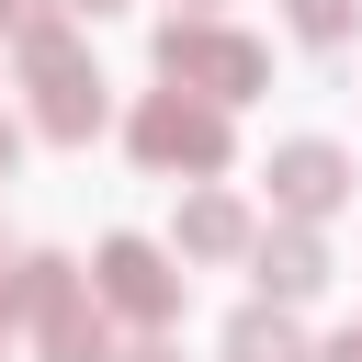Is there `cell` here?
I'll return each mask as SVG.
<instances>
[{"label": "cell", "instance_id": "cell-13", "mask_svg": "<svg viewBox=\"0 0 362 362\" xmlns=\"http://www.w3.org/2000/svg\"><path fill=\"white\" fill-rule=\"evenodd\" d=\"M79 11H113V0H79Z\"/></svg>", "mask_w": 362, "mask_h": 362}, {"label": "cell", "instance_id": "cell-9", "mask_svg": "<svg viewBox=\"0 0 362 362\" xmlns=\"http://www.w3.org/2000/svg\"><path fill=\"white\" fill-rule=\"evenodd\" d=\"M294 23L305 34H351V0H294Z\"/></svg>", "mask_w": 362, "mask_h": 362}, {"label": "cell", "instance_id": "cell-6", "mask_svg": "<svg viewBox=\"0 0 362 362\" xmlns=\"http://www.w3.org/2000/svg\"><path fill=\"white\" fill-rule=\"evenodd\" d=\"M260 283H272V305H305V294L328 283V249H317L305 226H283V238H260Z\"/></svg>", "mask_w": 362, "mask_h": 362}, {"label": "cell", "instance_id": "cell-4", "mask_svg": "<svg viewBox=\"0 0 362 362\" xmlns=\"http://www.w3.org/2000/svg\"><path fill=\"white\" fill-rule=\"evenodd\" d=\"M102 305H124V317L158 328V317L181 305V283H170V260H158L147 238H113V249H102Z\"/></svg>", "mask_w": 362, "mask_h": 362}, {"label": "cell", "instance_id": "cell-14", "mask_svg": "<svg viewBox=\"0 0 362 362\" xmlns=\"http://www.w3.org/2000/svg\"><path fill=\"white\" fill-rule=\"evenodd\" d=\"M0 317H11V283H0Z\"/></svg>", "mask_w": 362, "mask_h": 362}, {"label": "cell", "instance_id": "cell-12", "mask_svg": "<svg viewBox=\"0 0 362 362\" xmlns=\"http://www.w3.org/2000/svg\"><path fill=\"white\" fill-rule=\"evenodd\" d=\"M11 147H23V136H11V124H0V170H11Z\"/></svg>", "mask_w": 362, "mask_h": 362}, {"label": "cell", "instance_id": "cell-10", "mask_svg": "<svg viewBox=\"0 0 362 362\" xmlns=\"http://www.w3.org/2000/svg\"><path fill=\"white\" fill-rule=\"evenodd\" d=\"M328 362H362V328H339V339H328Z\"/></svg>", "mask_w": 362, "mask_h": 362}, {"label": "cell", "instance_id": "cell-15", "mask_svg": "<svg viewBox=\"0 0 362 362\" xmlns=\"http://www.w3.org/2000/svg\"><path fill=\"white\" fill-rule=\"evenodd\" d=\"M204 11H215V0H204Z\"/></svg>", "mask_w": 362, "mask_h": 362}, {"label": "cell", "instance_id": "cell-5", "mask_svg": "<svg viewBox=\"0 0 362 362\" xmlns=\"http://www.w3.org/2000/svg\"><path fill=\"white\" fill-rule=\"evenodd\" d=\"M339 192H351V158H339V147H317V136H305V147H283V158H272V204H283V215H328Z\"/></svg>", "mask_w": 362, "mask_h": 362}, {"label": "cell", "instance_id": "cell-3", "mask_svg": "<svg viewBox=\"0 0 362 362\" xmlns=\"http://www.w3.org/2000/svg\"><path fill=\"white\" fill-rule=\"evenodd\" d=\"M23 57H34V90H45V136H90L102 124V79L79 68V45L68 34H34Z\"/></svg>", "mask_w": 362, "mask_h": 362}, {"label": "cell", "instance_id": "cell-7", "mask_svg": "<svg viewBox=\"0 0 362 362\" xmlns=\"http://www.w3.org/2000/svg\"><path fill=\"white\" fill-rule=\"evenodd\" d=\"M226 362H305V339H294L283 305H249V317L226 328Z\"/></svg>", "mask_w": 362, "mask_h": 362}, {"label": "cell", "instance_id": "cell-1", "mask_svg": "<svg viewBox=\"0 0 362 362\" xmlns=\"http://www.w3.org/2000/svg\"><path fill=\"white\" fill-rule=\"evenodd\" d=\"M158 68H170L181 90H204V102L260 90V45H249V34H215V23H170V34H158Z\"/></svg>", "mask_w": 362, "mask_h": 362}, {"label": "cell", "instance_id": "cell-8", "mask_svg": "<svg viewBox=\"0 0 362 362\" xmlns=\"http://www.w3.org/2000/svg\"><path fill=\"white\" fill-rule=\"evenodd\" d=\"M238 238H249V215H238V204H226V192H204V204H192V215H181V249H204V260H226V249H238Z\"/></svg>", "mask_w": 362, "mask_h": 362}, {"label": "cell", "instance_id": "cell-11", "mask_svg": "<svg viewBox=\"0 0 362 362\" xmlns=\"http://www.w3.org/2000/svg\"><path fill=\"white\" fill-rule=\"evenodd\" d=\"M136 362H181V351H170V339H147V351H136Z\"/></svg>", "mask_w": 362, "mask_h": 362}, {"label": "cell", "instance_id": "cell-2", "mask_svg": "<svg viewBox=\"0 0 362 362\" xmlns=\"http://www.w3.org/2000/svg\"><path fill=\"white\" fill-rule=\"evenodd\" d=\"M136 158H147V170H215V158H226V113L158 90V102L136 113Z\"/></svg>", "mask_w": 362, "mask_h": 362}]
</instances>
